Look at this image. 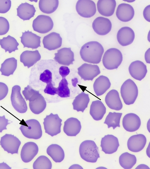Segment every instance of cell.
Masks as SVG:
<instances>
[{
    "label": "cell",
    "mask_w": 150,
    "mask_h": 169,
    "mask_svg": "<svg viewBox=\"0 0 150 169\" xmlns=\"http://www.w3.org/2000/svg\"><path fill=\"white\" fill-rule=\"evenodd\" d=\"M104 52L103 48L101 44L97 41H91L82 46L80 54L84 61L97 64L100 62Z\"/></svg>",
    "instance_id": "1"
},
{
    "label": "cell",
    "mask_w": 150,
    "mask_h": 169,
    "mask_svg": "<svg viewBox=\"0 0 150 169\" xmlns=\"http://www.w3.org/2000/svg\"><path fill=\"white\" fill-rule=\"evenodd\" d=\"M79 152L81 158L88 162L96 163L100 157L98 148L92 140L82 142L79 146Z\"/></svg>",
    "instance_id": "2"
},
{
    "label": "cell",
    "mask_w": 150,
    "mask_h": 169,
    "mask_svg": "<svg viewBox=\"0 0 150 169\" xmlns=\"http://www.w3.org/2000/svg\"><path fill=\"white\" fill-rule=\"evenodd\" d=\"M123 59L122 54L118 49L112 48L104 53L102 62L104 67L109 70L117 68L121 64Z\"/></svg>",
    "instance_id": "3"
},
{
    "label": "cell",
    "mask_w": 150,
    "mask_h": 169,
    "mask_svg": "<svg viewBox=\"0 0 150 169\" xmlns=\"http://www.w3.org/2000/svg\"><path fill=\"white\" fill-rule=\"evenodd\" d=\"M120 93L125 104L128 105L133 104L138 96V87L135 82L129 79L126 80L122 85Z\"/></svg>",
    "instance_id": "4"
},
{
    "label": "cell",
    "mask_w": 150,
    "mask_h": 169,
    "mask_svg": "<svg viewBox=\"0 0 150 169\" xmlns=\"http://www.w3.org/2000/svg\"><path fill=\"white\" fill-rule=\"evenodd\" d=\"M26 126L21 125L19 129L23 134L26 137L38 139L42 135L41 126L37 120L31 119L25 121Z\"/></svg>",
    "instance_id": "5"
},
{
    "label": "cell",
    "mask_w": 150,
    "mask_h": 169,
    "mask_svg": "<svg viewBox=\"0 0 150 169\" xmlns=\"http://www.w3.org/2000/svg\"><path fill=\"white\" fill-rule=\"evenodd\" d=\"M44 120L43 123L46 133L53 136L60 133L62 120L57 114L51 113L47 115Z\"/></svg>",
    "instance_id": "6"
},
{
    "label": "cell",
    "mask_w": 150,
    "mask_h": 169,
    "mask_svg": "<svg viewBox=\"0 0 150 169\" xmlns=\"http://www.w3.org/2000/svg\"><path fill=\"white\" fill-rule=\"evenodd\" d=\"M21 87L18 85L12 88L11 97L12 105L14 109L21 113H25L27 110L26 103L21 93Z\"/></svg>",
    "instance_id": "7"
},
{
    "label": "cell",
    "mask_w": 150,
    "mask_h": 169,
    "mask_svg": "<svg viewBox=\"0 0 150 169\" xmlns=\"http://www.w3.org/2000/svg\"><path fill=\"white\" fill-rule=\"evenodd\" d=\"M53 22L49 16L41 15L33 21L32 26L34 30L40 33H45L50 31L53 27Z\"/></svg>",
    "instance_id": "8"
},
{
    "label": "cell",
    "mask_w": 150,
    "mask_h": 169,
    "mask_svg": "<svg viewBox=\"0 0 150 169\" xmlns=\"http://www.w3.org/2000/svg\"><path fill=\"white\" fill-rule=\"evenodd\" d=\"M21 142L16 136L11 134H6L1 137L0 145L4 150L12 154H18Z\"/></svg>",
    "instance_id": "9"
},
{
    "label": "cell",
    "mask_w": 150,
    "mask_h": 169,
    "mask_svg": "<svg viewBox=\"0 0 150 169\" xmlns=\"http://www.w3.org/2000/svg\"><path fill=\"white\" fill-rule=\"evenodd\" d=\"M76 9L80 16L86 18L93 16L96 11L95 3L91 0H78L76 4Z\"/></svg>",
    "instance_id": "10"
},
{
    "label": "cell",
    "mask_w": 150,
    "mask_h": 169,
    "mask_svg": "<svg viewBox=\"0 0 150 169\" xmlns=\"http://www.w3.org/2000/svg\"><path fill=\"white\" fill-rule=\"evenodd\" d=\"M78 73L84 80H91L99 75L100 71L97 65L84 63L78 68Z\"/></svg>",
    "instance_id": "11"
},
{
    "label": "cell",
    "mask_w": 150,
    "mask_h": 169,
    "mask_svg": "<svg viewBox=\"0 0 150 169\" xmlns=\"http://www.w3.org/2000/svg\"><path fill=\"white\" fill-rule=\"evenodd\" d=\"M117 138L112 135H105L101 138L100 146L105 154H111L116 152L119 146Z\"/></svg>",
    "instance_id": "12"
},
{
    "label": "cell",
    "mask_w": 150,
    "mask_h": 169,
    "mask_svg": "<svg viewBox=\"0 0 150 169\" xmlns=\"http://www.w3.org/2000/svg\"><path fill=\"white\" fill-rule=\"evenodd\" d=\"M92 27L94 31L97 34L103 36L107 34L110 31L112 24L109 19L99 16L94 20Z\"/></svg>",
    "instance_id": "13"
},
{
    "label": "cell",
    "mask_w": 150,
    "mask_h": 169,
    "mask_svg": "<svg viewBox=\"0 0 150 169\" xmlns=\"http://www.w3.org/2000/svg\"><path fill=\"white\" fill-rule=\"evenodd\" d=\"M54 54V59L59 64L69 66L73 64L74 61V54L70 48H64L59 50Z\"/></svg>",
    "instance_id": "14"
},
{
    "label": "cell",
    "mask_w": 150,
    "mask_h": 169,
    "mask_svg": "<svg viewBox=\"0 0 150 169\" xmlns=\"http://www.w3.org/2000/svg\"><path fill=\"white\" fill-rule=\"evenodd\" d=\"M129 71L132 77L139 81L145 77L147 72L146 65L140 60L132 62L129 66Z\"/></svg>",
    "instance_id": "15"
},
{
    "label": "cell",
    "mask_w": 150,
    "mask_h": 169,
    "mask_svg": "<svg viewBox=\"0 0 150 169\" xmlns=\"http://www.w3.org/2000/svg\"><path fill=\"white\" fill-rule=\"evenodd\" d=\"M141 124L139 117L133 113L126 114L122 119V125L124 129L127 131L133 132L138 130Z\"/></svg>",
    "instance_id": "16"
},
{
    "label": "cell",
    "mask_w": 150,
    "mask_h": 169,
    "mask_svg": "<svg viewBox=\"0 0 150 169\" xmlns=\"http://www.w3.org/2000/svg\"><path fill=\"white\" fill-rule=\"evenodd\" d=\"M22 33V36L20 38L24 48L27 47L34 49H37L41 46L40 37L29 30Z\"/></svg>",
    "instance_id": "17"
},
{
    "label": "cell",
    "mask_w": 150,
    "mask_h": 169,
    "mask_svg": "<svg viewBox=\"0 0 150 169\" xmlns=\"http://www.w3.org/2000/svg\"><path fill=\"white\" fill-rule=\"evenodd\" d=\"M146 142L145 136L139 134L131 136L128 139L127 146L131 151L138 152L142 151L144 147Z\"/></svg>",
    "instance_id": "18"
},
{
    "label": "cell",
    "mask_w": 150,
    "mask_h": 169,
    "mask_svg": "<svg viewBox=\"0 0 150 169\" xmlns=\"http://www.w3.org/2000/svg\"><path fill=\"white\" fill-rule=\"evenodd\" d=\"M117 38L119 43L122 46H126L132 43L135 38L133 30L130 28L125 26L118 31Z\"/></svg>",
    "instance_id": "19"
},
{
    "label": "cell",
    "mask_w": 150,
    "mask_h": 169,
    "mask_svg": "<svg viewBox=\"0 0 150 169\" xmlns=\"http://www.w3.org/2000/svg\"><path fill=\"white\" fill-rule=\"evenodd\" d=\"M38 151V146L35 143L29 142L25 143L21 151L22 160L25 163L30 162L36 155Z\"/></svg>",
    "instance_id": "20"
},
{
    "label": "cell",
    "mask_w": 150,
    "mask_h": 169,
    "mask_svg": "<svg viewBox=\"0 0 150 169\" xmlns=\"http://www.w3.org/2000/svg\"><path fill=\"white\" fill-rule=\"evenodd\" d=\"M134 14V9L132 6L126 3H122L118 6L116 16L120 21L127 22L131 20Z\"/></svg>",
    "instance_id": "21"
},
{
    "label": "cell",
    "mask_w": 150,
    "mask_h": 169,
    "mask_svg": "<svg viewBox=\"0 0 150 169\" xmlns=\"http://www.w3.org/2000/svg\"><path fill=\"white\" fill-rule=\"evenodd\" d=\"M42 43L44 48L50 50H54L61 46L62 38L59 33L53 32L44 37Z\"/></svg>",
    "instance_id": "22"
},
{
    "label": "cell",
    "mask_w": 150,
    "mask_h": 169,
    "mask_svg": "<svg viewBox=\"0 0 150 169\" xmlns=\"http://www.w3.org/2000/svg\"><path fill=\"white\" fill-rule=\"evenodd\" d=\"M81 128L80 121L77 119L71 117L64 122L63 131L69 136H76L80 132Z\"/></svg>",
    "instance_id": "23"
},
{
    "label": "cell",
    "mask_w": 150,
    "mask_h": 169,
    "mask_svg": "<svg viewBox=\"0 0 150 169\" xmlns=\"http://www.w3.org/2000/svg\"><path fill=\"white\" fill-rule=\"evenodd\" d=\"M105 102L110 109L119 111L122 109L123 105L118 91L113 89L107 94L105 99Z\"/></svg>",
    "instance_id": "24"
},
{
    "label": "cell",
    "mask_w": 150,
    "mask_h": 169,
    "mask_svg": "<svg viewBox=\"0 0 150 169\" xmlns=\"http://www.w3.org/2000/svg\"><path fill=\"white\" fill-rule=\"evenodd\" d=\"M97 6L98 11L101 15L110 16L114 12L116 2L115 0H99Z\"/></svg>",
    "instance_id": "25"
},
{
    "label": "cell",
    "mask_w": 150,
    "mask_h": 169,
    "mask_svg": "<svg viewBox=\"0 0 150 169\" xmlns=\"http://www.w3.org/2000/svg\"><path fill=\"white\" fill-rule=\"evenodd\" d=\"M41 58V55L37 50L34 51L26 50L21 55L20 59L24 66L29 68L40 60Z\"/></svg>",
    "instance_id": "26"
},
{
    "label": "cell",
    "mask_w": 150,
    "mask_h": 169,
    "mask_svg": "<svg viewBox=\"0 0 150 169\" xmlns=\"http://www.w3.org/2000/svg\"><path fill=\"white\" fill-rule=\"evenodd\" d=\"M111 83L107 77L100 75L95 81L93 85L94 91L97 96L103 94L110 87Z\"/></svg>",
    "instance_id": "27"
},
{
    "label": "cell",
    "mask_w": 150,
    "mask_h": 169,
    "mask_svg": "<svg viewBox=\"0 0 150 169\" xmlns=\"http://www.w3.org/2000/svg\"><path fill=\"white\" fill-rule=\"evenodd\" d=\"M17 10V16L24 21L29 20L33 17L36 11L33 5L27 2L22 3Z\"/></svg>",
    "instance_id": "28"
},
{
    "label": "cell",
    "mask_w": 150,
    "mask_h": 169,
    "mask_svg": "<svg viewBox=\"0 0 150 169\" xmlns=\"http://www.w3.org/2000/svg\"><path fill=\"white\" fill-rule=\"evenodd\" d=\"M106 112V108L100 100L93 101L90 107V114L96 121L101 120Z\"/></svg>",
    "instance_id": "29"
},
{
    "label": "cell",
    "mask_w": 150,
    "mask_h": 169,
    "mask_svg": "<svg viewBox=\"0 0 150 169\" xmlns=\"http://www.w3.org/2000/svg\"><path fill=\"white\" fill-rule=\"evenodd\" d=\"M89 101L88 94L82 92L75 97L72 102L73 109L83 112L87 108Z\"/></svg>",
    "instance_id": "30"
},
{
    "label": "cell",
    "mask_w": 150,
    "mask_h": 169,
    "mask_svg": "<svg viewBox=\"0 0 150 169\" xmlns=\"http://www.w3.org/2000/svg\"><path fill=\"white\" fill-rule=\"evenodd\" d=\"M47 153L56 163H59L63 160L65 156L62 148L57 144L50 145L47 149Z\"/></svg>",
    "instance_id": "31"
},
{
    "label": "cell",
    "mask_w": 150,
    "mask_h": 169,
    "mask_svg": "<svg viewBox=\"0 0 150 169\" xmlns=\"http://www.w3.org/2000/svg\"><path fill=\"white\" fill-rule=\"evenodd\" d=\"M17 60L13 57L6 59L1 64L0 71L1 75L9 76L13 75L16 69Z\"/></svg>",
    "instance_id": "32"
},
{
    "label": "cell",
    "mask_w": 150,
    "mask_h": 169,
    "mask_svg": "<svg viewBox=\"0 0 150 169\" xmlns=\"http://www.w3.org/2000/svg\"><path fill=\"white\" fill-rule=\"evenodd\" d=\"M19 45L16 40L10 35L0 39V45L1 48L5 50V52L8 51L10 53L18 50L17 47Z\"/></svg>",
    "instance_id": "33"
},
{
    "label": "cell",
    "mask_w": 150,
    "mask_h": 169,
    "mask_svg": "<svg viewBox=\"0 0 150 169\" xmlns=\"http://www.w3.org/2000/svg\"><path fill=\"white\" fill-rule=\"evenodd\" d=\"M59 3L58 0H40L39 2V6L40 10L42 12L50 14L56 10Z\"/></svg>",
    "instance_id": "34"
},
{
    "label": "cell",
    "mask_w": 150,
    "mask_h": 169,
    "mask_svg": "<svg viewBox=\"0 0 150 169\" xmlns=\"http://www.w3.org/2000/svg\"><path fill=\"white\" fill-rule=\"evenodd\" d=\"M29 106L32 112L35 114H39L45 109L46 102L44 98L41 94L33 101H30Z\"/></svg>",
    "instance_id": "35"
},
{
    "label": "cell",
    "mask_w": 150,
    "mask_h": 169,
    "mask_svg": "<svg viewBox=\"0 0 150 169\" xmlns=\"http://www.w3.org/2000/svg\"><path fill=\"white\" fill-rule=\"evenodd\" d=\"M137 162L135 156L128 152L122 153L119 158V163L122 167L125 169L132 168Z\"/></svg>",
    "instance_id": "36"
},
{
    "label": "cell",
    "mask_w": 150,
    "mask_h": 169,
    "mask_svg": "<svg viewBox=\"0 0 150 169\" xmlns=\"http://www.w3.org/2000/svg\"><path fill=\"white\" fill-rule=\"evenodd\" d=\"M122 114L121 113L110 112L104 123L107 125L108 128L112 127L114 129L117 127H120V120Z\"/></svg>",
    "instance_id": "37"
},
{
    "label": "cell",
    "mask_w": 150,
    "mask_h": 169,
    "mask_svg": "<svg viewBox=\"0 0 150 169\" xmlns=\"http://www.w3.org/2000/svg\"><path fill=\"white\" fill-rule=\"evenodd\" d=\"M52 163L50 160L45 156L39 157L33 165L34 169H51Z\"/></svg>",
    "instance_id": "38"
},
{
    "label": "cell",
    "mask_w": 150,
    "mask_h": 169,
    "mask_svg": "<svg viewBox=\"0 0 150 169\" xmlns=\"http://www.w3.org/2000/svg\"><path fill=\"white\" fill-rule=\"evenodd\" d=\"M57 94L61 97H70V90L68 87L67 81L65 78H62L59 82L58 87L57 88Z\"/></svg>",
    "instance_id": "39"
},
{
    "label": "cell",
    "mask_w": 150,
    "mask_h": 169,
    "mask_svg": "<svg viewBox=\"0 0 150 169\" xmlns=\"http://www.w3.org/2000/svg\"><path fill=\"white\" fill-rule=\"evenodd\" d=\"M22 93L26 100L29 102L34 101L40 94L39 91L34 89L29 85L25 87Z\"/></svg>",
    "instance_id": "40"
},
{
    "label": "cell",
    "mask_w": 150,
    "mask_h": 169,
    "mask_svg": "<svg viewBox=\"0 0 150 169\" xmlns=\"http://www.w3.org/2000/svg\"><path fill=\"white\" fill-rule=\"evenodd\" d=\"M9 29L8 21L5 18L0 17V35L6 34Z\"/></svg>",
    "instance_id": "41"
},
{
    "label": "cell",
    "mask_w": 150,
    "mask_h": 169,
    "mask_svg": "<svg viewBox=\"0 0 150 169\" xmlns=\"http://www.w3.org/2000/svg\"><path fill=\"white\" fill-rule=\"evenodd\" d=\"M40 80L47 84L52 81V74L49 70L46 69L41 73L40 76Z\"/></svg>",
    "instance_id": "42"
},
{
    "label": "cell",
    "mask_w": 150,
    "mask_h": 169,
    "mask_svg": "<svg viewBox=\"0 0 150 169\" xmlns=\"http://www.w3.org/2000/svg\"><path fill=\"white\" fill-rule=\"evenodd\" d=\"M11 6V1L10 0H0V13H4L7 12Z\"/></svg>",
    "instance_id": "43"
},
{
    "label": "cell",
    "mask_w": 150,
    "mask_h": 169,
    "mask_svg": "<svg viewBox=\"0 0 150 169\" xmlns=\"http://www.w3.org/2000/svg\"><path fill=\"white\" fill-rule=\"evenodd\" d=\"M44 92L51 95L57 94V88L54 87L52 82L47 84L44 90Z\"/></svg>",
    "instance_id": "44"
},
{
    "label": "cell",
    "mask_w": 150,
    "mask_h": 169,
    "mask_svg": "<svg viewBox=\"0 0 150 169\" xmlns=\"http://www.w3.org/2000/svg\"><path fill=\"white\" fill-rule=\"evenodd\" d=\"M8 92V88L4 83L0 82V100L4 99L6 96Z\"/></svg>",
    "instance_id": "45"
},
{
    "label": "cell",
    "mask_w": 150,
    "mask_h": 169,
    "mask_svg": "<svg viewBox=\"0 0 150 169\" xmlns=\"http://www.w3.org/2000/svg\"><path fill=\"white\" fill-rule=\"evenodd\" d=\"M8 121V119L5 118V115L0 116V133L4 130L7 129V126L10 124Z\"/></svg>",
    "instance_id": "46"
},
{
    "label": "cell",
    "mask_w": 150,
    "mask_h": 169,
    "mask_svg": "<svg viewBox=\"0 0 150 169\" xmlns=\"http://www.w3.org/2000/svg\"><path fill=\"white\" fill-rule=\"evenodd\" d=\"M70 72L69 68L67 66H62L59 68V73L62 78H65Z\"/></svg>",
    "instance_id": "47"
},
{
    "label": "cell",
    "mask_w": 150,
    "mask_h": 169,
    "mask_svg": "<svg viewBox=\"0 0 150 169\" xmlns=\"http://www.w3.org/2000/svg\"><path fill=\"white\" fill-rule=\"evenodd\" d=\"M150 5L147 6L144 9L143 15L144 18L148 21L150 22Z\"/></svg>",
    "instance_id": "48"
},
{
    "label": "cell",
    "mask_w": 150,
    "mask_h": 169,
    "mask_svg": "<svg viewBox=\"0 0 150 169\" xmlns=\"http://www.w3.org/2000/svg\"><path fill=\"white\" fill-rule=\"evenodd\" d=\"M150 50L149 48L146 51L145 54V59L147 63H150Z\"/></svg>",
    "instance_id": "49"
},
{
    "label": "cell",
    "mask_w": 150,
    "mask_h": 169,
    "mask_svg": "<svg viewBox=\"0 0 150 169\" xmlns=\"http://www.w3.org/2000/svg\"><path fill=\"white\" fill-rule=\"evenodd\" d=\"M11 167L4 162L2 163H0V169H11Z\"/></svg>",
    "instance_id": "50"
},
{
    "label": "cell",
    "mask_w": 150,
    "mask_h": 169,
    "mask_svg": "<svg viewBox=\"0 0 150 169\" xmlns=\"http://www.w3.org/2000/svg\"><path fill=\"white\" fill-rule=\"evenodd\" d=\"M136 169H149V168L146 165L144 164H141L138 165Z\"/></svg>",
    "instance_id": "51"
},
{
    "label": "cell",
    "mask_w": 150,
    "mask_h": 169,
    "mask_svg": "<svg viewBox=\"0 0 150 169\" xmlns=\"http://www.w3.org/2000/svg\"><path fill=\"white\" fill-rule=\"evenodd\" d=\"M69 169H83V168L79 165L75 164L71 166Z\"/></svg>",
    "instance_id": "52"
}]
</instances>
